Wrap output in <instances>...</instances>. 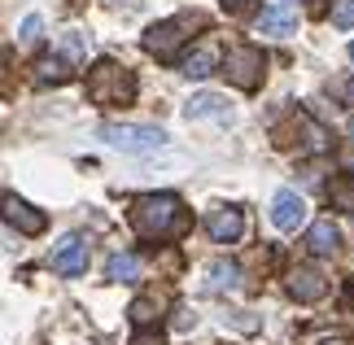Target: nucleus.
Returning a JSON list of instances; mask_svg holds the SVG:
<instances>
[{"instance_id": "nucleus-5", "label": "nucleus", "mask_w": 354, "mask_h": 345, "mask_svg": "<svg viewBox=\"0 0 354 345\" xmlns=\"http://www.w3.org/2000/svg\"><path fill=\"white\" fill-rule=\"evenodd\" d=\"M188 26H193L188 18H171V22L149 26V31H145V48L153 53L158 62H175V57H180V48H184V39H188L184 35Z\"/></svg>"}, {"instance_id": "nucleus-1", "label": "nucleus", "mask_w": 354, "mask_h": 345, "mask_svg": "<svg viewBox=\"0 0 354 345\" xmlns=\"http://www.w3.org/2000/svg\"><path fill=\"white\" fill-rule=\"evenodd\" d=\"M131 227L140 232L145 241H171L188 227V214H184L180 197H171V192H149V197H140L131 205Z\"/></svg>"}, {"instance_id": "nucleus-17", "label": "nucleus", "mask_w": 354, "mask_h": 345, "mask_svg": "<svg viewBox=\"0 0 354 345\" xmlns=\"http://www.w3.org/2000/svg\"><path fill=\"white\" fill-rule=\"evenodd\" d=\"M71 79V66L62 57H39L35 62V84H66Z\"/></svg>"}, {"instance_id": "nucleus-13", "label": "nucleus", "mask_w": 354, "mask_h": 345, "mask_svg": "<svg viewBox=\"0 0 354 345\" xmlns=\"http://www.w3.org/2000/svg\"><path fill=\"white\" fill-rule=\"evenodd\" d=\"M184 118L188 122H197V118H219V122H227V118H232V109H227V101H223L219 92H197L193 101L184 105Z\"/></svg>"}, {"instance_id": "nucleus-20", "label": "nucleus", "mask_w": 354, "mask_h": 345, "mask_svg": "<svg viewBox=\"0 0 354 345\" xmlns=\"http://www.w3.org/2000/svg\"><path fill=\"white\" fill-rule=\"evenodd\" d=\"M18 39L22 44H39V39H44V18H39V13H26L22 26H18Z\"/></svg>"}, {"instance_id": "nucleus-11", "label": "nucleus", "mask_w": 354, "mask_h": 345, "mask_svg": "<svg viewBox=\"0 0 354 345\" xmlns=\"http://www.w3.org/2000/svg\"><path fill=\"white\" fill-rule=\"evenodd\" d=\"M289 293L297 301H319L324 293H328V280H324L315 267H293L289 271Z\"/></svg>"}, {"instance_id": "nucleus-12", "label": "nucleus", "mask_w": 354, "mask_h": 345, "mask_svg": "<svg viewBox=\"0 0 354 345\" xmlns=\"http://www.w3.org/2000/svg\"><path fill=\"white\" fill-rule=\"evenodd\" d=\"M201 288H206L210 297H219V293H236V288H241V267H236V262H227V258L210 262V267H206V284H201Z\"/></svg>"}, {"instance_id": "nucleus-19", "label": "nucleus", "mask_w": 354, "mask_h": 345, "mask_svg": "<svg viewBox=\"0 0 354 345\" xmlns=\"http://www.w3.org/2000/svg\"><path fill=\"white\" fill-rule=\"evenodd\" d=\"M328 201H333V210H346V214H354V175L333 179V188H328Z\"/></svg>"}, {"instance_id": "nucleus-27", "label": "nucleus", "mask_w": 354, "mask_h": 345, "mask_svg": "<svg viewBox=\"0 0 354 345\" xmlns=\"http://www.w3.org/2000/svg\"><path fill=\"white\" fill-rule=\"evenodd\" d=\"M328 345H346V341H328Z\"/></svg>"}, {"instance_id": "nucleus-2", "label": "nucleus", "mask_w": 354, "mask_h": 345, "mask_svg": "<svg viewBox=\"0 0 354 345\" xmlns=\"http://www.w3.org/2000/svg\"><path fill=\"white\" fill-rule=\"evenodd\" d=\"M88 96L97 105H127L136 96V79H131L127 66H118V62H97L88 71Z\"/></svg>"}, {"instance_id": "nucleus-3", "label": "nucleus", "mask_w": 354, "mask_h": 345, "mask_svg": "<svg viewBox=\"0 0 354 345\" xmlns=\"http://www.w3.org/2000/svg\"><path fill=\"white\" fill-rule=\"evenodd\" d=\"M101 136L114 149H122V153H153V149L167 144V131L149 127V122H105Z\"/></svg>"}, {"instance_id": "nucleus-18", "label": "nucleus", "mask_w": 354, "mask_h": 345, "mask_svg": "<svg viewBox=\"0 0 354 345\" xmlns=\"http://www.w3.org/2000/svg\"><path fill=\"white\" fill-rule=\"evenodd\" d=\"M110 280H118V284L140 280V258H136V254H114L110 258Z\"/></svg>"}, {"instance_id": "nucleus-7", "label": "nucleus", "mask_w": 354, "mask_h": 345, "mask_svg": "<svg viewBox=\"0 0 354 345\" xmlns=\"http://www.w3.org/2000/svg\"><path fill=\"white\" fill-rule=\"evenodd\" d=\"M206 232H210L214 245H232V241H241V232H245V214L236 210V205H219V210L206 214Z\"/></svg>"}, {"instance_id": "nucleus-16", "label": "nucleus", "mask_w": 354, "mask_h": 345, "mask_svg": "<svg viewBox=\"0 0 354 345\" xmlns=\"http://www.w3.org/2000/svg\"><path fill=\"white\" fill-rule=\"evenodd\" d=\"M162 310H167V297H153V293H145V297H136L131 301V324L136 328H149V324H158L162 319Z\"/></svg>"}, {"instance_id": "nucleus-24", "label": "nucleus", "mask_w": 354, "mask_h": 345, "mask_svg": "<svg viewBox=\"0 0 354 345\" xmlns=\"http://www.w3.org/2000/svg\"><path fill=\"white\" fill-rule=\"evenodd\" d=\"M131 345H162V341H158V337H153V333H140V337H136V341H131Z\"/></svg>"}, {"instance_id": "nucleus-14", "label": "nucleus", "mask_w": 354, "mask_h": 345, "mask_svg": "<svg viewBox=\"0 0 354 345\" xmlns=\"http://www.w3.org/2000/svg\"><path fill=\"white\" fill-rule=\"evenodd\" d=\"M214 71H223L219 48H214V44H197V48L184 57V75H188V79H210Z\"/></svg>"}, {"instance_id": "nucleus-28", "label": "nucleus", "mask_w": 354, "mask_h": 345, "mask_svg": "<svg viewBox=\"0 0 354 345\" xmlns=\"http://www.w3.org/2000/svg\"><path fill=\"white\" fill-rule=\"evenodd\" d=\"M350 62H354V44H350Z\"/></svg>"}, {"instance_id": "nucleus-23", "label": "nucleus", "mask_w": 354, "mask_h": 345, "mask_svg": "<svg viewBox=\"0 0 354 345\" xmlns=\"http://www.w3.org/2000/svg\"><path fill=\"white\" fill-rule=\"evenodd\" d=\"M337 96H342L346 105H354V79H342V84H337Z\"/></svg>"}, {"instance_id": "nucleus-15", "label": "nucleus", "mask_w": 354, "mask_h": 345, "mask_svg": "<svg viewBox=\"0 0 354 345\" xmlns=\"http://www.w3.org/2000/svg\"><path fill=\"white\" fill-rule=\"evenodd\" d=\"M337 245H342V232L333 227V218H315L310 232H306V250L319 254V258H328V254H337Z\"/></svg>"}, {"instance_id": "nucleus-21", "label": "nucleus", "mask_w": 354, "mask_h": 345, "mask_svg": "<svg viewBox=\"0 0 354 345\" xmlns=\"http://www.w3.org/2000/svg\"><path fill=\"white\" fill-rule=\"evenodd\" d=\"M62 53H66L71 62H84V57H88V39L79 35V31H66V35H62Z\"/></svg>"}, {"instance_id": "nucleus-26", "label": "nucleus", "mask_w": 354, "mask_h": 345, "mask_svg": "<svg viewBox=\"0 0 354 345\" xmlns=\"http://www.w3.org/2000/svg\"><path fill=\"white\" fill-rule=\"evenodd\" d=\"M223 5H241V0H223Z\"/></svg>"}, {"instance_id": "nucleus-4", "label": "nucleus", "mask_w": 354, "mask_h": 345, "mask_svg": "<svg viewBox=\"0 0 354 345\" xmlns=\"http://www.w3.org/2000/svg\"><path fill=\"white\" fill-rule=\"evenodd\" d=\"M263 48H254V44H236V48H227V62H223V75H227V84H236L241 92H254L258 84H263Z\"/></svg>"}, {"instance_id": "nucleus-22", "label": "nucleus", "mask_w": 354, "mask_h": 345, "mask_svg": "<svg viewBox=\"0 0 354 345\" xmlns=\"http://www.w3.org/2000/svg\"><path fill=\"white\" fill-rule=\"evenodd\" d=\"M333 26H342V31L354 26V0H337L333 5Z\"/></svg>"}, {"instance_id": "nucleus-10", "label": "nucleus", "mask_w": 354, "mask_h": 345, "mask_svg": "<svg viewBox=\"0 0 354 345\" xmlns=\"http://www.w3.org/2000/svg\"><path fill=\"white\" fill-rule=\"evenodd\" d=\"M5 218H9V227H18V232H22V236H39V232H44V223H48L44 214L31 210L26 201H18L13 192L5 197Z\"/></svg>"}, {"instance_id": "nucleus-9", "label": "nucleus", "mask_w": 354, "mask_h": 345, "mask_svg": "<svg viewBox=\"0 0 354 345\" xmlns=\"http://www.w3.org/2000/svg\"><path fill=\"white\" fill-rule=\"evenodd\" d=\"M53 271L57 275H84L88 271V241L84 236H66L53 250Z\"/></svg>"}, {"instance_id": "nucleus-25", "label": "nucleus", "mask_w": 354, "mask_h": 345, "mask_svg": "<svg viewBox=\"0 0 354 345\" xmlns=\"http://www.w3.org/2000/svg\"><path fill=\"white\" fill-rule=\"evenodd\" d=\"M346 136H350V140H354V118H350V127H346Z\"/></svg>"}, {"instance_id": "nucleus-8", "label": "nucleus", "mask_w": 354, "mask_h": 345, "mask_svg": "<svg viewBox=\"0 0 354 345\" xmlns=\"http://www.w3.org/2000/svg\"><path fill=\"white\" fill-rule=\"evenodd\" d=\"M258 35H293L297 31V9L289 5V0H276V5H267L263 13H258Z\"/></svg>"}, {"instance_id": "nucleus-6", "label": "nucleus", "mask_w": 354, "mask_h": 345, "mask_svg": "<svg viewBox=\"0 0 354 345\" xmlns=\"http://www.w3.org/2000/svg\"><path fill=\"white\" fill-rule=\"evenodd\" d=\"M271 223H276L280 232H297L306 223V201L297 197L293 188H280L276 197H271Z\"/></svg>"}]
</instances>
